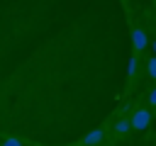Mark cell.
Here are the masks:
<instances>
[{
    "label": "cell",
    "mask_w": 156,
    "mask_h": 146,
    "mask_svg": "<svg viewBox=\"0 0 156 146\" xmlns=\"http://www.w3.org/2000/svg\"><path fill=\"white\" fill-rule=\"evenodd\" d=\"M151 124V112L149 109H136L132 117V129H146Z\"/></svg>",
    "instance_id": "cell-1"
},
{
    "label": "cell",
    "mask_w": 156,
    "mask_h": 146,
    "mask_svg": "<svg viewBox=\"0 0 156 146\" xmlns=\"http://www.w3.org/2000/svg\"><path fill=\"white\" fill-rule=\"evenodd\" d=\"M132 41H134V49L136 51H144L146 49V32L144 29H134L132 32Z\"/></svg>",
    "instance_id": "cell-2"
},
{
    "label": "cell",
    "mask_w": 156,
    "mask_h": 146,
    "mask_svg": "<svg viewBox=\"0 0 156 146\" xmlns=\"http://www.w3.org/2000/svg\"><path fill=\"white\" fill-rule=\"evenodd\" d=\"M98 141H102V129H93V131H88L85 139H83V144H88V146H93V144H98Z\"/></svg>",
    "instance_id": "cell-3"
},
{
    "label": "cell",
    "mask_w": 156,
    "mask_h": 146,
    "mask_svg": "<svg viewBox=\"0 0 156 146\" xmlns=\"http://www.w3.org/2000/svg\"><path fill=\"white\" fill-rule=\"evenodd\" d=\"M129 129H132V122H127V119H119L115 124V131H119V134H127Z\"/></svg>",
    "instance_id": "cell-4"
},
{
    "label": "cell",
    "mask_w": 156,
    "mask_h": 146,
    "mask_svg": "<svg viewBox=\"0 0 156 146\" xmlns=\"http://www.w3.org/2000/svg\"><path fill=\"white\" fill-rule=\"evenodd\" d=\"M127 73H129V75H134V73H136V58H134V56L127 61Z\"/></svg>",
    "instance_id": "cell-5"
},
{
    "label": "cell",
    "mask_w": 156,
    "mask_h": 146,
    "mask_svg": "<svg viewBox=\"0 0 156 146\" xmlns=\"http://www.w3.org/2000/svg\"><path fill=\"white\" fill-rule=\"evenodd\" d=\"M149 75H151V78H156V56L149 61Z\"/></svg>",
    "instance_id": "cell-6"
},
{
    "label": "cell",
    "mask_w": 156,
    "mask_h": 146,
    "mask_svg": "<svg viewBox=\"0 0 156 146\" xmlns=\"http://www.w3.org/2000/svg\"><path fill=\"white\" fill-rule=\"evenodd\" d=\"M5 146H20V139L10 136V139H5Z\"/></svg>",
    "instance_id": "cell-7"
},
{
    "label": "cell",
    "mask_w": 156,
    "mask_h": 146,
    "mask_svg": "<svg viewBox=\"0 0 156 146\" xmlns=\"http://www.w3.org/2000/svg\"><path fill=\"white\" fill-rule=\"evenodd\" d=\"M151 105H156V88L151 90Z\"/></svg>",
    "instance_id": "cell-8"
},
{
    "label": "cell",
    "mask_w": 156,
    "mask_h": 146,
    "mask_svg": "<svg viewBox=\"0 0 156 146\" xmlns=\"http://www.w3.org/2000/svg\"><path fill=\"white\" fill-rule=\"evenodd\" d=\"M154 54H156V41H154Z\"/></svg>",
    "instance_id": "cell-9"
}]
</instances>
